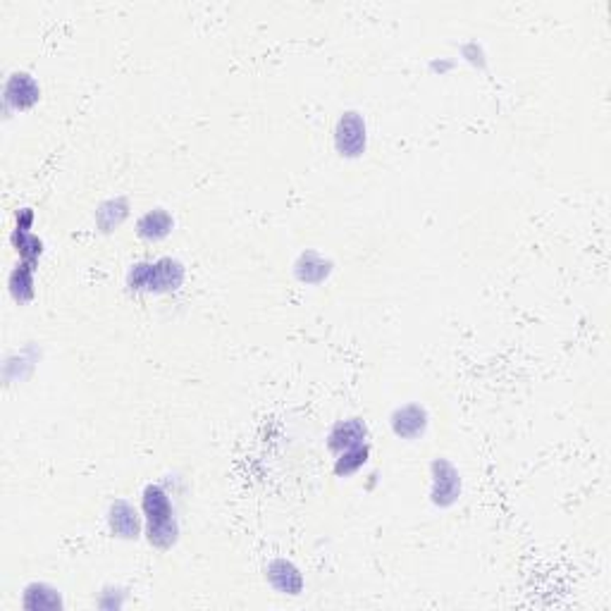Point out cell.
Segmentation results:
<instances>
[{"mask_svg": "<svg viewBox=\"0 0 611 611\" xmlns=\"http://www.w3.org/2000/svg\"><path fill=\"white\" fill-rule=\"evenodd\" d=\"M141 509L146 516V535L148 543L158 550H170L179 537V526L175 519V506L170 495L161 485H148L141 496Z\"/></svg>", "mask_w": 611, "mask_h": 611, "instance_id": "cell-1", "label": "cell"}, {"mask_svg": "<svg viewBox=\"0 0 611 611\" xmlns=\"http://www.w3.org/2000/svg\"><path fill=\"white\" fill-rule=\"evenodd\" d=\"M184 282V266L175 258H158L155 263H137L127 273V284L134 291H175Z\"/></svg>", "mask_w": 611, "mask_h": 611, "instance_id": "cell-2", "label": "cell"}, {"mask_svg": "<svg viewBox=\"0 0 611 611\" xmlns=\"http://www.w3.org/2000/svg\"><path fill=\"white\" fill-rule=\"evenodd\" d=\"M335 146L342 158H359L368 146V130L363 115L356 110H346L337 120L335 127Z\"/></svg>", "mask_w": 611, "mask_h": 611, "instance_id": "cell-3", "label": "cell"}, {"mask_svg": "<svg viewBox=\"0 0 611 611\" xmlns=\"http://www.w3.org/2000/svg\"><path fill=\"white\" fill-rule=\"evenodd\" d=\"M430 473H432V489H430L432 504L440 509L456 504V499L461 496V475L456 468L451 466L447 458H435Z\"/></svg>", "mask_w": 611, "mask_h": 611, "instance_id": "cell-4", "label": "cell"}, {"mask_svg": "<svg viewBox=\"0 0 611 611\" xmlns=\"http://www.w3.org/2000/svg\"><path fill=\"white\" fill-rule=\"evenodd\" d=\"M41 100V86L29 72H12L3 89V103H5V113L12 110H27V107L36 106Z\"/></svg>", "mask_w": 611, "mask_h": 611, "instance_id": "cell-5", "label": "cell"}, {"mask_svg": "<svg viewBox=\"0 0 611 611\" xmlns=\"http://www.w3.org/2000/svg\"><path fill=\"white\" fill-rule=\"evenodd\" d=\"M107 526L110 533L123 540H137L141 535V516L127 499H115L107 509Z\"/></svg>", "mask_w": 611, "mask_h": 611, "instance_id": "cell-6", "label": "cell"}, {"mask_svg": "<svg viewBox=\"0 0 611 611\" xmlns=\"http://www.w3.org/2000/svg\"><path fill=\"white\" fill-rule=\"evenodd\" d=\"M428 411L420 404H406L399 406L397 411L392 413V430L394 435L401 437V440H416L425 430H428Z\"/></svg>", "mask_w": 611, "mask_h": 611, "instance_id": "cell-7", "label": "cell"}, {"mask_svg": "<svg viewBox=\"0 0 611 611\" xmlns=\"http://www.w3.org/2000/svg\"><path fill=\"white\" fill-rule=\"evenodd\" d=\"M266 578L267 583H270L277 592H282V595L297 597L301 595V590H304V575H301V571H298L297 566L291 564V561H287V559H273V561L266 566Z\"/></svg>", "mask_w": 611, "mask_h": 611, "instance_id": "cell-8", "label": "cell"}, {"mask_svg": "<svg viewBox=\"0 0 611 611\" xmlns=\"http://www.w3.org/2000/svg\"><path fill=\"white\" fill-rule=\"evenodd\" d=\"M368 440V428L366 423L361 418H349L335 423V428L329 430L328 435V447L329 451L335 454H342L346 449H353L359 444H366Z\"/></svg>", "mask_w": 611, "mask_h": 611, "instance_id": "cell-9", "label": "cell"}, {"mask_svg": "<svg viewBox=\"0 0 611 611\" xmlns=\"http://www.w3.org/2000/svg\"><path fill=\"white\" fill-rule=\"evenodd\" d=\"M332 273V260L322 258L318 251H304L298 256L294 266V275L298 282L304 284H321L325 282Z\"/></svg>", "mask_w": 611, "mask_h": 611, "instance_id": "cell-10", "label": "cell"}, {"mask_svg": "<svg viewBox=\"0 0 611 611\" xmlns=\"http://www.w3.org/2000/svg\"><path fill=\"white\" fill-rule=\"evenodd\" d=\"M175 220L165 208H153L146 215H141L137 222V234L146 242H161L172 232Z\"/></svg>", "mask_w": 611, "mask_h": 611, "instance_id": "cell-11", "label": "cell"}, {"mask_svg": "<svg viewBox=\"0 0 611 611\" xmlns=\"http://www.w3.org/2000/svg\"><path fill=\"white\" fill-rule=\"evenodd\" d=\"M22 607L29 611H53V609H62L60 592L46 583H31L24 588L22 595Z\"/></svg>", "mask_w": 611, "mask_h": 611, "instance_id": "cell-12", "label": "cell"}, {"mask_svg": "<svg viewBox=\"0 0 611 611\" xmlns=\"http://www.w3.org/2000/svg\"><path fill=\"white\" fill-rule=\"evenodd\" d=\"M130 215V201L124 196H117V199H110L106 203H100L99 210H96V225H99L100 232H113L127 220Z\"/></svg>", "mask_w": 611, "mask_h": 611, "instance_id": "cell-13", "label": "cell"}, {"mask_svg": "<svg viewBox=\"0 0 611 611\" xmlns=\"http://www.w3.org/2000/svg\"><path fill=\"white\" fill-rule=\"evenodd\" d=\"M34 267H36L34 263L22 260V263L10 273L8 287L17 304H29L31 298H34Z\"/></svg>", "mask_w": 611, "mask_h": 611, "instance_id": "cell-14", "label": "cell"}, {"mask_svg": "<svg viewBox=\"0 0 611 611\" xmlns=\"http://www.w3.org/2000/svg\"><path fill=\"white\" fill-rule=\"evenodd\" d=\"M368 454H370V444H359V447H353V449H346L339 454V458L335 461V473L339 475V478H349V475H353L356 471H361V468L366 466L368 461Z\"/></svg>", "mask_w": 611, "mask_h": 611, "instance_id": "cell-15", "label": "cell"}, {"mask_svg": "<svg viewBox=\"0 0 611 611\" xmlns=\"http://www.w3.org/2000/svg\"><path fill=\"white\" fill-rule=\"evenodd\" d=\"M10 242H12V246L17 249V253L22 256V260H27V263H34V266H36L38 258H41V253H44V242H41L36 234H31V232H27V229L15 227V232H12Z\"/></svg>", "mask_w": 611, "mask_h": 611, "instance_id": "cell-16", "label": "cell"}, {"mask_svg": "<svg viewBox=\"0 0 611 611\" xmlns=\"http://www.w3.org/2000/svg\"><path fill=\"white\" fill-rule=\"evenodd\" d=\"M461 53H464V58L468 62H473L478 67H485V55H482V48L478 44H466V46L461 48Z\"/></svg>", "mask_w": 611, "mask_h": 611, "instance_id": "cell-17", "label": "cell"}, {"mask_svg": "<svg viewBox=\"0 0 611 611\" xmlns=\"http://www.w3.org/2000/svg\"><path fill=\"white\" fill-rule=\"evenodd\" d=\"M31 225H34V210L31 208H24L17 213V229H27L29 232Z\"/></svg>", "mask_w": 611, "mask_h": 611, "instance_id": "cell-18", "label": "cell"}, {"mask_svg": "<svg viewBox=\"0 0 611 611\" xmlns=\"http://www.w3.org/2000/svg\"><path fill=\"white\" fill-rule=\"evenodd\" d=\"M454 67V62H444V60H435L430 62V69H435V72H447V69Z\"/></svg>", "mask_w": 611, "mask_h": 611, "instance_id": "cell-19", "label": "cell"}]
</instances>
